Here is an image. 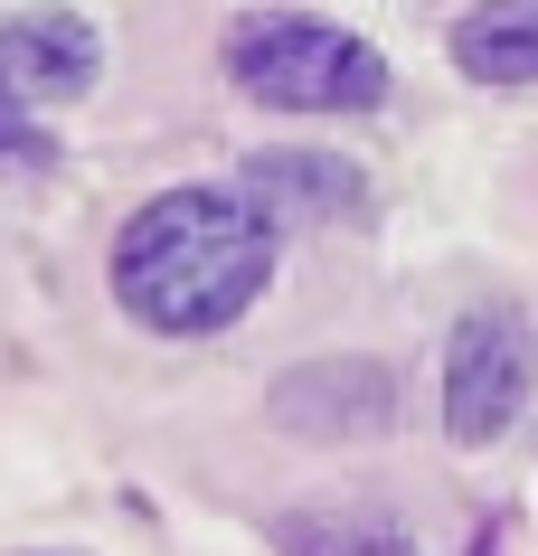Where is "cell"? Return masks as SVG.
<instances>
[{"instance_id":"obj_1","label":"cell","mask_w":538,"mask_h":556,"mask_svg":"<svg viewBox=\"0 0 538 556\" xmlns=\"http://www.w3.org/2000/svg\"><path fill=\"white\" fill-rule=\"evenodd\" d=\"M265 283L274 207H255L246 189H217V179L142 199L114 236V302L161 340H209V330L246 321Z\"/></svg>"},{"instance_id":"obj_2","label":"cell","mask_w":538,"mask_h":556,"mask_svg":"<svg viewBox=\"0 0 538 556\" xmlns=\"http://www.w3.org/2000/svg\"><path fill=\"white\" fill-rule=\"evenodd\" d=\"M227 76L274 114H368L388 104V58L368 38L302 20V10H255L227 29Z\"/></svg>"},{"instance_id":"obj_3","label":"cell","mask_w":538,"mask_h":556,"mask_svg":"<svg viewBox=\"0 0 538 556\" xmlns=\"http://www.w3.org/2000/svg\"><path fill=\"white\" fill-rule=\"evenodd\" d=\"M529 378H538V340L510 302H481L463 312L445 340V434L463 453L501 443L520 415H529Z\"/></svg>"},{"instance_id":"obj_4","label":"cell","mask_w":538,"mask_h":556,"mask_svg":"<svg viewBox=\"0 0 538 556\" xmlns=\"http://www.w3.org/2000/svg\"><path fill=\"white\" fill-rule=\"evenodd\" d=\"M274 425L284 434H322V443H359L397 425V368L378 358H312L274 378Z\"/></svg>"},{"instance_id":"obj_5","label":"cell","mask_w":538,"mask_h":556,"mask_svg":"<svg viewBox=\"0 0 538 556\" xmlns=\"http://www.w3.org/2000/svg\"><path fill=\"white\" fill-rule=\"evenodd\" d=\"M104 48L76 10H20V20H0V76L20 94H86Z\"/></svg>"},{"instance_id":"obj_6","label":"cell","mask_w":538,"mask_h":556,"mask_svg":"<svg viewBox=\"0 0 538 556\" xmlns=\"http://www.w3.org/2000/svg\"><path fill=\"white\" fill-rule=\"evenodd\" d=\"M246 199L274 207V217H368V179L340 151H255Z\"/></svg>"},{"instance_id":"obj_7","label":"cell","mask_w":538,"mask_h":556,"mask_svg":"<svg viewBox=\"0 0 538 556\" xmlns=\"http://www.w3.org/2000/svg\"><path fill=\"white\" fill-rule=\"evenodd\" d=\"M445 48L473 86H538V0H481L453 20Z\"/></svg>"},{"instance_id":"obj_8","label":"cell","mask_w":538,"mask_h":556,"mask_svg":"<svg viewBox=\"0 0 538 556\" xmlns=\"http://www.w3.org/2000/svg\"><path fill=\"white\" fill-rule=\"evenodd\" d=\"M284 556H416L406 519L388 509H293V519H274Z\"/></svg>"},{"instance_id":"obj_9","label":"cell","mask_w":538,"mask_h":556,"mask_svg":"<svg viewBox=\"0 0 538 556\" xmlns=\"http://www.w3.org/2000/svg\"><path fill=\"white\" fill-rule=\"evenodd\" d=\"M10 151H38V132H29V94L0 76V161H10Z\"/></svg>"},{"instance_id":"obj_10","label":"cell","mask_w":538,"mask_h":556,"mask_svg":"<svg viewBox=\"0 0 538 556\" xmlns=\"http://www.w3.org/2000/svg\"><path fill=\"white\" fill-rule=\"evenodd\" d=\"M29 556H48V547H29Z\"/></svg>"}]
</instances>
